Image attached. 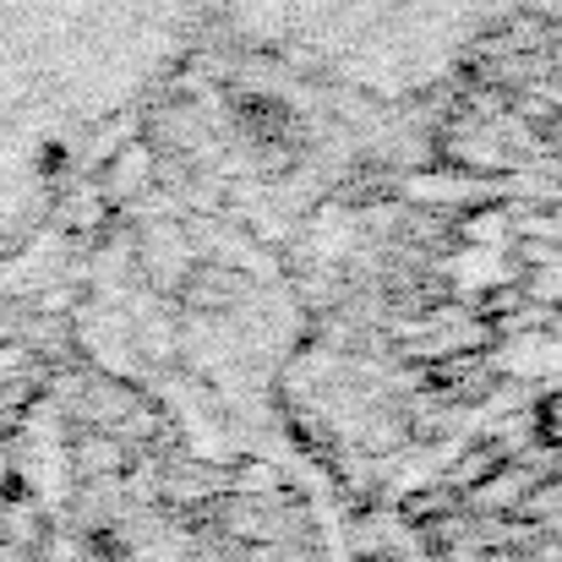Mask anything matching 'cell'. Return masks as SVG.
Here are the masks:
<instances>
[{
	"label": "cell",
	"instance_id": "6da1fadb",
	"mask_svg": "<svg viewBox=\"0 0 562 562\" xmlns=\"http://www.w3.org/2000/svg\"><path fill=\"white\" fill-rule=\"evenodd\" d=\"M213 0H0V240L187 60Z\"/></svg>",
	"mask_w": 562,
	"mask_h": 562
}]
</instances>
